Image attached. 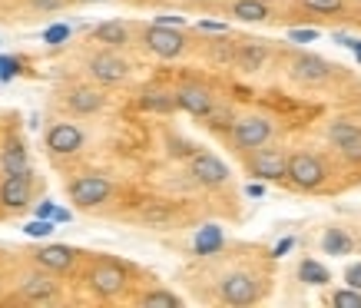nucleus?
<instances>
[{
  "instance_id": "1",
  "label": "nucleus",
  "mask_w": 361,
  "mask_h": 308,
  "mask_svg": "<svg viewBox=\"0 0 361 308\" xmlns=\"http://www.w3.org/2000/svg\"><path fill=\"white\" fill-rule=\"evenodd\" d=\"M87 285L93 288L97 298H120L130 285V272L116 259H97L87 272Z\"/></svg>"
},
{
  "instance_id": "2",
  "label": "nucleus",
  "mask_w": 361,
  "mask_h": 308,
  "mask_svg": "<svg viewBox=\"0 0 361 308\" xmlns=\"http://www.w3.org/2000/svg\"><path fill=\"white\" fill-rule=\"evenodd\" d=\"M272 120L269 116H259V113H249V116H239V120H232L229 126V136H232V146L239 149V153H252V149H259L262 143L272 140Z\"/></svg>"
},
{
  "instance_id": "3",
  "label": "nucleus",
  "mask_w": 361,
  "mask_h": 308,
  "mask_svg": "<svg viewBox=\"0 0 361 308\" xmlns=\"http://www.w3.org/2000/svg\"><path fill=\"white\" fill-rule=\"evenodd\" d=\"M325 163L318 159L315 153H292L288 156V166H285V179L292 183L302 192H315L325 183Z\"/></svg>"
},
{
  "instance_id": "4",
  "label": "nucleus",
  "mask_w": 361,
  "mask_h": 308,
  "mask_svg": "<svg viewBox=\"0 0 361 308\" xmlns=\"http://www.w3.org/2000/svg\"><path fill=\"white\" fill-rule=\"evenodd\" d=\"M142 47H146L153 56H159V60H176V56L186 54L189 40H186V33H183V27L153 23V27L142 30Z\"/></svg>"
},
{
  "instance_id": "5",
  "label": "nucleus",
  "mask_w": 361,
  "mask_h": 308,
  "mask_svg": "<svg viewBox=\"0 0 361 308\" xmlns=\"http://www.w3.org/2000/svg\"><path fill=\"white\" fill-rule=\"evenodd\" d=\"M66 192H70V202L77 209H99L113 196V183L106 176H99V173H83V176L70 183Z\"/></svg>"
},
{
  "instance_id": "6",
  "label": "nucleus",
  "mask_w": 361,
  "mask_h": 308,
  "mask_svg": "<svg viewBox=\"0 0 361 308\" xmlns=\"http://www.w3.org/2000/svg\"><path fill=\"white\" fill-rule=\"evenodd\" d=\"M87 70L99 87H116V83H123V80L130 77V63L116 50H110V47H103V50H97V54L90 56Z\"/></svg>"
},
{
  "instance_id": "7",
  "label": "nucleus",
  "mask_w": 361,
  "mask_h": 308,
  "mask_svg": "<svg viewBox=\"0 0 361 308\" xmlns=\"http://www.w3.org/2000/svg\"><path fill=\"white\" fill-rule=\"evenodd\" d=\"M285 166H288V156H285L282 146L262 143L259 149H252L249 156V173L255 179H262V183H282Z\"/></svg>"
},
{
  "instance_id": "8",
  "label": "nucleus",
  "mask_w": 361,
  "mask_h": 308,
  "mask_svg": "<svg viewBox=\"0 0 361 308\" xmlns=\"http://www.w3.org/2000/svg\"><path fill=\"white\" fill-rule=\"evenodd\" d=\"M176 93V106L179 110H186L189 116H196V120H206L212 106H216V97H212V90L206 83H199V80H186V83H179L173 90Z\"/></svg>"
},
{
  "instance_id": "9",
  "label": "nucleus",
  "mask_w": 361,
  "mask_h": 308,
  "mask_svg": "<svg viewBox=\"0 0 361 308\" xmlns=\"http://www.w3.org/2000/svg\"><path fill=\"white\" fill-rule=\"evenodd\" d=\"M189 176L192 183L206 189H216V186H226L229 183V166L222 163L216 153H192L189 156Z\"/></svg>"
},
{
  "instance_id": "10",
  "label": "nucleus",
  "mask_w": 361,
  "mask_h": 308,
  "mask_svg": "<svg viewBox=\"0 0 361 308\" xmlns=\"http://www.w3.org/2000/svg\"><path fill=\"white\" fill-rule=\"evenodd\" d=\"M219 298L226 305H252L255 298H259V285H255V276L252 272H229V276H222L219 282Z\"/></svg>"
},
{
  "instance_id": "11",
  "label": "nucleus",
  "mask_w": 361,
  "mask_h": 308,
  "mask_svg": "<svg viewBox=\"0 0 361 308\" xmlns=\"http://www.w3.org/2000/svg\"><path fill=\"white\" fill-rule=\"evenodd\" d=\"M33 199V183L30 173H4L0 179V206L11 212H20L30 206Z\"/></svg>"
},
{
  "instance_id": "12",
  "label": "nucleus",
  "mask_w": 361,
  "mask_h": 308,
  "mask_svg": "<svg viewBox=\"0 0 361 308\" xmlns=\"http://www.w3.org/2000/svg\"><path fill=\"white\" fill-rule=\"evenodd\" d=\"M44 143H47V149H50V156H73L83 149L87 133L80 130L77 123H54V126L47 130Z\"/></svg>"
},
{
  "instance_id": "13",
  "label": "nucleus",
  "mask_w": 361,
  "mask_h": 308,
  "mask_svg": "<svg viewBox=\"0 0 361 308\" xmlns=\"http://www.w3.org/2000/svg\"><path fill=\"white\" fill-rule=\"evenodd\" d=\"M288 73H292V80H298V83H305V87H318V83H325V80H331V73H335V66L329 63V60H322V56L315 54H298L292 63H288Z\"/></svg>"
},
{
  "instance_id": "14",
  "label": "nucleus",
  "mask_w": 361,
  "mask_h": 308,
  "mask_svg": "<svg viewBox=\"0 0 361 308\" xmlns=\"http://www.w3.org/2000/svg\"><path fill=\"white\" fill-rule=\"evenodd\" d=\"M77 259H80V252L73 245H44V249L33 252V262L40 265V269H47V272H54V276L70 272L77 265Z\"/></svg>"
},
{
  "instance_id": "15",
  "label": "nucleus",
  "mask_w": 361,
  "mask_h": 308,
  "mask_svg": "<svg viewBox=\"0 0 361 308\" xmlns=\"http://www.w3.org/2000/svg\"><path fill=\"white\" fill-rule=\"evenodd\" d=\"M56 292H60V288H56V282H54V272H47V269L23 276V282H20V298L23 302L44 305V302H54Z\"/></svg>"
},
{
  "instance_id": "16",
  "label": "nucleus",
  "mask_w": 361,
  "mask_h": 308,
  "mask_svg": "<svg viewBox=\"0 0 361 308\" xmlns=\"http://www.w3.org/2000/svg\"><path fill=\"white\" fill-rule=\"evenodd\" d=\"M106 106V97H103V90L97 87H73L66 90V110L73 113V116H93Z\"/></svg>"
},
{
  "instance_id": "17",
  "label": "nucleus",
  "mask_w": 361,
  "mask_h": 308,
  "mask_svg": "<svg viewBox=\"0 0 361 308\" xmlns=\"http://www.w3.org/2000/svg\"><path fill=\"white\" fill-rule=\"evenodd\" d=\"M140 110L156 113V116H169V113L179 110L176 106V93L166 87H146L140 93Z\"/></svg>"
},
{
  "instance_id": "18",
  "label": "nucleus",
  "mask_w": 361,
  "mask_h": 308,
  "mask_svg": "<svg viewBox=\"0 0 361 308\" xmlns=\"http://www.w3.org/2000/svg\"><path fill=\"white\" fill-rule=\"evenodd\" d=\"M269 60V50H265L262 40H245V44H235V54H232V63L245 70V73H255L262 70V63Z\"/></svg>"
},
{
  "instance_id": "19",
  "label": "nucleus",
  "mask_w": 361,
  "mask_h": 308,
  "mask_svg": "<svg viewBox=\"0 0 361 308\" xmlns=\"http://www.w3.org/2000/svg\"><path fill=\"white\" fill-rule=\"evenodd\" d=\"M0 169L4 173H30V156H27V146L23 140L11 136L4 149H0Z\"/></svg>"
},
{
  "instance_id": "20",
  "label": "nucleus",
  "mask_w": 361,
  "mask_h": 308,
  "mask_svg": "<svg viewBox=\"0 0 361 308\" xmlns=\"http://www.w3.org/2000/svg\"><path fill=\"white\" fill-rule=\"evenodd\" d=\"M93 40L103 47H110V50H120V47L130 44V27L123 20H103L93 27Z\"/></svg>"
},
{
  "instance_id": "21",
  "label": "nucleus",
  "mask_w": 361,
  "mask_h": 308,
  "mask_svg": "<svg viewBox=\"0 0 361 308\" xmlns=\"http://www.w3.org/2000/svg\"><path fill=\"white\" fill-rule=\"evenodd\" d=\"M229 13L235 17V20L242 23H262L272 17V11H269V4L265 0H232Z\"/></svg>"
},
{
  "instance_id": "22",
  "label": "nucleus",
  "mask_w": 361,
  "mask_h": 308,
  "mask_svg": "<svg viewBox=\"0 0 361 308\" xmlns=\"http://www.w3.org/2000/svg\"><path fill=\"white\" fill-rule=\"evenodd\" d=\"M298 278H302L305 285L322 288V285H329L331 282V272L318 262V259H302V262H298Z\"/></svg>"
},
{
  "instance_id": "23",
  "label": "nucleus",
  "mask_w": 361,
  "mask_h": 308,
  "mask_svg": "<svg viewBox=\"0 0 361 308\" xmlns=\"http://www.w3.org/2000/svg\"><path fill=\"white\" fill-rule=\"evenodd\" d=\"M322 249L329 255H351L355 252V239L345 229H329L322 235Z\"/></svg>"
},
{
  "instance_id": "24",
  "label": "nucleus",
  "mask_w": 361,
  "mask_h": 308,
  "mask_svg": "<svg viewBox=\"0 0 361 308\" xmlns=\"http://www.w3.org/2000/svg\"><path fill=\"white\" fill-rule=\"evenodd\" d=\"M136 302H140L142 308H179L183 305V298L176 295V292H169V288H149V292H142Z\"/></svg>"
},
{
  "instance_id": "25",
  "label": "nucleus",
  "mask_w": 361,
  "mask_h": 308,
  "mask_svg": "<svg viewBox=\"0 0 361 308\" xmlns=\"http://www.w3.org/2000/svg\"><path fill=\"white\" fill-rule=\"evenodd\" d=\"M358 133H361L358 123H351V120H331L329 130H325V136H329V143L338 149V146H345L348 140H355Z\"/></svg>"
},
{
  "instance_id": "26",
  "label": "nucleus",
  "mask_w": 361,
  "mask_h": 308,
  "mask_svg": "<svg viewBox=\"0 0 361 308\" xmlns=\"http://www.w3.org/2000/svg\"><path fill=\"white\" fill-rule=\"evenodd\" d=\"M329 302L335 308H361V292L358 288H341V292H331Z\"/></svg>"
},
{
  "instance_id": "27",
  "label": "nucleus",
  "mask_w": 361,
  "mask_h": 308,
  "mask_svg": "<svg viewBox=\"0 0 361 308\" xmlns=\"http://www.w3.org/2000/svg\"><path fill=\"white\" fill-rule=\"evenodd\" d=\"M298 4L312 13H341L345 7V0H298Z\"/></svg>"
},
{
  "instance_id": "28",
  "label": "nucleus",
  "mask_w": 361,
  "mask_h": 308,
  "mask_svg": "<svg viewBox=\"0 0 361 308\" xmlns=\"http://www.w3.org/2000/svg\"><path fill=\"white\" fill-rule=\"evenodd\" d=\"M338 153L345 156V159H351V163H361V133L355 140H348L345 146H338Z\"/></svg>"
},
{
  "instance_id": "29",
  "label": "nucleus",
  "mask_w": 361,
  "mask_h": 308,
  "mask_svg": "<svg viewBox=\"0 0 361 308\" xmlns=\"http://www.w3.org/2000/svg\"><path fill=\"white\" fill-rule=\"evenodd\" d=\"M66 37H70V27H66V23H56V27H50V30L44 33L47 44H63Z\"/></svg>"
},
{
  "instance_id": "30",
  "label": "nucleus",
  "mask_w": 361,
  "mask_h": 308,
  "mask_svg": "<svg viewBox=\"0 0 361 308\" xmlns=\"http://www.w3.org/2000/svg\"><path fill=\"white\" fill-rule=\"evenodd\" d=\"M345 285H348V288H358V292H361V262L345 269Z\"/></svg>"
},
{
  "instance_id": "31",
  "label": "nucleus",
  "mask_w": 361,
  "mask_h": 308,
  "mask_svg": "<svg viewBox=\"0 0 361 308\" xmlns=\"http://www.w3.org/2000/svg\"><path fill=\"white\" fill-rule=\"evenodd\" d=\"M54 232V222H47V219H37L27 226V235H50Z\"/></svg>"
},
{
  "instance_id": "32",
  "label": "nucleus",
  "mask_w": 361,
  "mask_h": 308,
  "mask_svg": "<svg viewBox=\"0 0 361 308\" xmlns=\"http://www.w3.org/2000/svg\"><path fill=\"white\" fill-rule=\"evenodd\" d=\"M209 245H219V232L212 229V226L206 229V239H196V249H199V252H206Z\"/></svg>"
},
{
  "instance_id": "33",
  "label": "nucleus",
  "mask_w": 361,
  "mask_h": 308,
  "mask_svg": "<svg viewBox=\"0 0 361 308\" xmlns=\"http://www.w3.org/2000/svg\"><path fill=\"white\" fill-rule=\"evenodd\" d=\"M30 7H37V11H60V7H66V0H30Z\"/></svg>"
},
{
  "instance_id": "34",
  "label": "nucleus",
  "mask_w": 361,
  "mask_h": 308,
  "mask_svg": "<svg viewBox=\"0 0 361 308\" xmlns=\"http://www.w3.org/2000/svg\"><path fill=\"white\" fill-rule=\"evenodd\" d=\"M13 73H17V60H11V56H4V60H0V77H4V80H11Z\"/></svg>"
},
{
  "instance_id": "35",
  "label": "nucleus",
  "mask_w": 361,
  "mask_h": 308,
  "mask_svg": "<svg viewBox=\"0 0 361 308\" xmlns=\"http://www.w3.org/2000/svg\"><path fill=\"white\" fill-rule=\"evenodd\" d=\"M288 37H292V40H298V44H308V40H315L318 33L315 30H292Z\"/></svg>"
},
{
  "instance_id": "36",
  "label": "nucleus",
  "mask_w": 361,
  "mask_h": 308,
  "mask_svg": "<svg viewBox=\"0 0 361 308\" xmlns=\"http://www.w3.org/2000/svg\"><path fill=\"white\" fill-rule=\"evenodd\" d=\"M156 23H163V27H183V17H156Z\"/></svg>"
},
{
  "instance_id": "37",
  "label": "nucleus",
  "mask_w": 361,
  "mask_h": 308,
  "mask_svg": "<svg viewBox=\"0 0 361 308\" xmlns=\"http://www.w3.org/2000/svg\"><path fill=\"white\" fill-rule=\"evenodd\" d=\"M292 245H295V239H285V242H279V245H275V259H282V255L288 252Z\"/></svg>"
},
{
  "instance_id": "38",
  "label": "nucleus",
  "mask_w": 361,
  "mask_h": 308,
  "mask_svg": "<svg viewBox=\"0 0 361 308\" xmlns=\"http://www.w3.org/2000/svg\"><path fill=\"white\" fill-rule=\"evenodd\" d=\"M345 44H348L351 50H355V56H358V60H361V40H345Z\"/></svg>"
},
{
  "instance_id": "39",
  "label": "nucleus",
  "mask_w": 361,
  "mask_h": 308,
  "mask_svg": "<svg viewBox=\"0 0 361 308\" xmlns=\"http://www.w3.org/2000/svg\"><path fill=\"white\" fill-rule=\"evenodd\" d=\"M245 192H249V196H262V186H252V183H249V186H245Z\"/></svg>"
},
{
  "instance_id": "40",
  "label": "nucleus",
  "mask_w": 361,
  "mask_h": 308,
  "mask_svg": "<svg viewBox=\"0 0 361 308\" xmlns=\"http://www.w3.org/2000/svg\"><path fill=\"white\" fill-rule=\"evenodd\" d=\"M80 4H106V0H80Z\"/></svg>"
},
{
  "instance_id": "41",
  "label": "nucleus",
  "mask_w": 361,
  "mask_h": 308,
  "mask_svg": "<svg viewBox=\"0 0 361 308\" xmlns=\"http://www.w3.org/2000/svg\"><path fill=\"white\" fill-rule=\"evenodd\" d=\"M355 4H358V7H361V0H355Z\"/></svg>"
}]
</instances>
